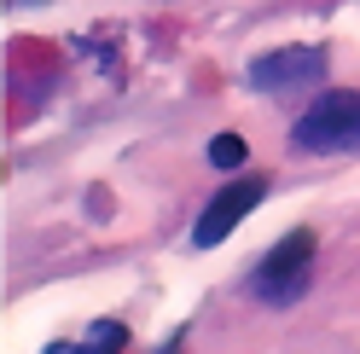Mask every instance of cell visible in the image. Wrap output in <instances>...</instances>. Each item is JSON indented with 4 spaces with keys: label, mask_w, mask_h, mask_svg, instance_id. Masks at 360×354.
<instances>
[{
    "label": "cell",
    "mask_w": 360,
    "mask_h": 354,
    "mask_svg": "<svg viewBox=\"0 0 360 354\" xmlns=\"http://www.w3.org/2000/svg\"><path fill=\"white\" fill-rule=\"evenodd\" d=\"M308 279H314V232H290V238H279V244L262 256L256 296L274 302V308H285V302H297L308 291Z\"/></svg>",
    "instance_id": "cell-2"
},
{
    "label": "cell",
    "mask_w": 360,
    "mask_h": 354,
    "mask_svg": "<svg viewBox=\"0 0 360 354\" xmlns=\"http://www.w3.org/2000/svg\"><path fill=\"white\" fill-rule=\"evenodd\" d=\"M210 163H215V169H238V163H244V140H238V134H215V140H210Z\"/></svg>",
    "instance_id": "cell-5"
},
{
    "label": "cell",
    "mask_w": 360,
    "mask_h": 354,
    "mask_svg": "<svg viewBox=\"0 0 360 354\" xmlns=\"http://www.w3.org/2000/svg\"><path fill=\"white\" fill-rule=\"evenodd\" d=\"M41 354H110L99 343H53V348H41Z\"/></svg>",
    "instance_id": "cell-7"
},
{
    "label": "cell",
    "mask_w": 360,
    "mask_h": 354,
    "mask_svg": "<svg viewBox=\"0 0 360 354\" xmlns=\"http://www.w3.org/2000/svg\"><path fill=\"white\" fill-rule=\"evenodd\" d=\"M331 53L326 47H274L262 53L250 64V87H262V93H290V87H314L326 76Z\"/></svg>",
    "instance_id": "cell-3"
},
{
    "label": "cell",
    "mask_w": 360,
    "mask_h": 354,
    "mask_svg": "<svg viewBox=\"0 0 360 354\" xmlns=\"http://www.w3.org/2000/svg\"><path fill=\"white\" fill-rule=\"evenodd\" d=\"M87 343H99V348H110V354H117V348L128 343V331H122L117 320H94V325H87Z\"/></svg>",
    "instance_id": "cell-6"
},
{
    "label": "cell",
    "mask_w": 360,
    "mask_h": 354,
    "mask_svg": "<svg viewBox=\"0 0 360 354\" xmlns=\"http://www.w3.org/2000/svg\"><path fill=\"white\" fill-rule=\"evenodd\" d=\"M290 145L302 157H343L360 151V93H320V105L302 110Z\"/></svg>",
    "instance_id": "cell-1"
},
{
    "label": "cell",
    "mask_w": 360,
    "mask_h": 354,
    "mask_svg": "<svg viewBox=\"0 0 360 354\" xmlns=\"http://www.w3.org/2000/svg\"><path fill=\"white\" fill-rule=\"evenodd\" d=\"M262 192H267V181H256V174H250V181H233V186H221L215 197H210V209L204 215H198V250H210V244H221V238H227L233 227H238V221L244 215H250L256 204H262Z\"/></svg>",
    "instance_id": "cell-4"
},
{
    "label": "cell",
    "mask_w": 360,
    "mask_h": 354,
    "mask_svg": "<svg viewBox=\"0 0 360 354\" xmlns=\"http://www.w3.org/2000/svg\"><path fill=\"white\" fill-rule=\"evenodd\" d=\"M12 6H30V0H12Z\"/></svg>",
    "instance_id": "cell-8"
}]
</instances>
